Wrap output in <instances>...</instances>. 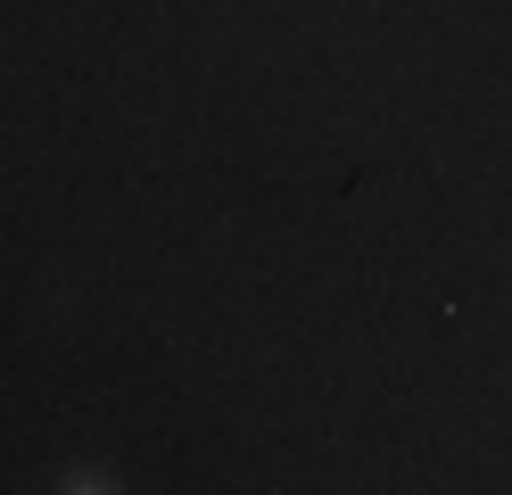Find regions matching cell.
I'll return each instance as SVG.
<instances>
[{"mask_svg": "<svg viewBox=\"0 0 512 495\" xmlns=\"http://www.w3.org/2000/svg\"><path fill=\"white\" fill-rule=\"evenodd\" d=\"M58 487H67V495H100V487H116V479L100 471V462H67V471H58Z\"/></svg>", "mask_w": 512, "mask_h": 495, "instance_id": "cell-1", "label": "cell"}]
</instances>
